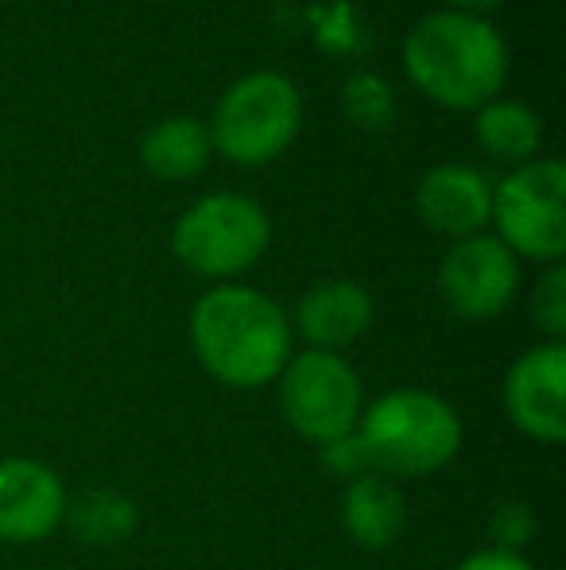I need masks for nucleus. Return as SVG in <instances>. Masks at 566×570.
Wrapping results in <instances>:
<instances>
[{
	"mask_svg": "<svg viewBox=\"0 0 566 570\" xmlns=\"http://www.w3.org/2000/svg\"><path fill=\"white\" fill-rule=\"evenodd\" d=\"M190 350L218 384L252 392L284 373L291 323L272 295L249 284H218L190 307Z\"/></svg>",
	"mask_w": 566,
	"mask_h": 570,
	"instance_id": "f257e3e1",
	"label": "nucleus"
},
{
	"mask_svg": "<svg viewBox=\"0 0 566 570\" xmlns=\"http://www.w3.org/2000/svg\"><path fill=\"white\" fill-rule=\"evenodd\" d=\"M400 62L408 82L427 101L458 114H474L500 98L508 82V43L485 16L427 12L404 36Z\"/></svg>",
	"mask_w": 566,
	"mask_h": 570,
	"instance_id": "f03ea898",
	"label": "nucleus"
},
{
	"mask_svg": "<svg viewBox=\"0 0 566 570\" xmlns=\"http://www.w3.org/2000/svg\"><path fill=\"white\" fill-rule=\"evenodd\" d=\"M369 470L393 481H419L446 470L461 451V415L427 389H393L365 404L357 423Z\"/></svg>",
	"mask_w": 566,
	"mask_h": 570,
	"instance_id": "7ed1b4c3",
	"label": "nucleus"
},
{
	"mask_svg": "<svg viewBox=\"0 0 566 570\" xmlns=\"http://www.w3.org/2000/svg\"><path fill=\"white\" fill-rule=\"evenodd\" d=\"M302 128V94L280 70H249L218 98L206 132L218 156L237 167L280 159Z\"/></svg>",
	"mask_w": 566,
	"mask_h": 570,
	"instance_id": "20e7f679",
	"label": "nucleus"
},
{
	"mask_svg": "<svg viewBox=\"0 0 566 570\" xmlns=\"http://www.w3.org/2000/svg\"><path fill=\"white\" fill-rule=\"evenodd\" d=\"M272 245V218L249 195L214 190L179 214L171 229V253L187 272L214 284H234Z\"/></svg>",
	"mask_w": 566,
	"mask_h": 570,
	"instance_id": "39448f33",
	"label": "nucleus"
},
{
	"mask_svg": "<svg viewBox=\"0 0 566 570\" xmlns=\"http://www.w3.org/2000/svg\"><path fill=\"white\" fill-rule=\"evenodd\" d=\"M493 237L536 264H563L566 256V167L563 159H532L493 183Z\"/></svg>",
	"mask_w": 566,
	"mask_h": 570,
	"instance_id": "423d86ee",
	"label": "nucleus"
},
{
	"mask_svg": "<svg viewBox=\"0 0 566 570\" xmlns=\"http://www.w3.org/2000/svg\"><path fill=\"white\" fill-rule=\"evenodd\" d=\"M284 423L315 446H330L354 435L365 412V389L357 368L341 353L302 350L291 353L276 376Z\"/></svg>",
	"mask_w": 566,
	"mask_h": 570,
	"instance_id": "0eeeda50",
	"label": "nucleus"
},
{
	"mask_svg": "<svg viewBox=\"0 0 566 570\" xmlns=\"http://www.w3.org/2000/svg\"><path fill=\"white\" fill-rule=\"evenodd\" d=\"M520 292V261L493 233L450 240L438 261V295L466 323L505 315Z\"/></svg>",
	"mask_w": 566,
	"mask_h": 570,
	"instance_id": "6e6552de",
	"label": "nucleus"
},
{
	"mask_svg": "<svg viewBox=\"0 0 566 570\" xmlns=\"http://www.w3.org/2000/svg\"><path fill=\"white\" fill-rule=\"evenodd\" d=\"M500 400L520 435L559 446L566 439V345L544 342L520 353L505 373Z\"/></svg>",
	"mask_w": 566,
	"mask_h": 570,
	"instance_id": "1a4fd4ad",
	"label": "nucleus"
},
{
	"mask_svg": "<svg viewBox=\"0 0 566 570\" xmlns=\"http://www.w3.org/2000/svg\"><path fill=\"white\" fill-rule=\"evenodd\" d=\"M67 485L47 462L0 458V540L28 548L54 535L67 517Z\"/></svg>",
	"mask_w": 566,
	"mask_h": 570,
	"instance_id": "9d476101",
	"label": "nucleus"
},
{
	"mask_svg": "<svg viewBox=\"0 0 566 570\" xmlns=\"http://www.w3.org/2000/svg\"><path fill=\"white\" fill-rule=\"evenodd\" d=\"M493 183L481 167L435 164L416 183V214L438 237H474L489 226Z\"/></svg>",
	"mask_w": 566,
	"mask_h": 570,
	"instance_id": "9b49d317",
	"label": "nucleus"
},
{
	"mask_svg": "<svg viewBox=\"0 0 566 570\" xmlns=\"http://www.w3.org/2000/svg\"><path fill=\"white\" fill-rule=\"evenodd\" d=\"M373 295L357 279H318L295 303V331L310 350L341 353L373 326Z\"/></svg>",
	"mask_w": 566,
	"mask_h": 570,
	"instance_id": "f8f14e48",
	"label": "nucleus"
},
{
	"mask_svg": "<svg viewBox=\"0 0 566 570\" xmlns=\"http://www.w3.org/2000/svg\"><path fill=\"white\" fill-rule=\"evenodd\" d=\"M341 528L365 551H388L408 528V501L400 481L369 470L341 489Z\"/></svg>",
	"mask_w": 566,
	"mask_h": 570,
	"instance_id": "ddd939ff",
	"label": "nucleus"
},
{
	"mask_svg": "<svg viewBox=\"0 0 566 570\" xmlns=\"http://www.w3.org/2000/svg\"><path fill=\"white\" fill-rule=\"evenodd\" d=\"M214 156L206 120H195L187 114L163 117L143 132L140 140V164L151 179L159 183H187L206 171Z\"/></svg>",
	"mask_w": 566,
	"mask_h": 570,
	"instance_id": "4468645a",
	"label": "nucleus"
},
{
	"mask_svg": "<svg viewBox=\"0 0 566 570\" xmlns=\"http://www.w3.org/2000/svg\"><path fill=\"white\" fill-rule=\"evenodd\" d=\"M474 136L485 148V156L500 164L524 167L539 159L544 148V120L528 101L516 98H493L481 109H474Z\"/></svg>",
	"mask_w": 566,
	"mask_h": 570,
	"instance_id": "2eb2a0df",
	"label": "nucleus"
},
{
	"mask_svg": "<svg viewBox=\"0 0 566 570\" xmlns=\"http://www.w3.org/2000/svg\"><path fill=\"white\" fill-rule=\"evenodd\" d=\"M62 524H70V532L90 548H117L125 543L140 524L137 501L121 489H82L78 497L67 501V517Z\"/></svg>",
	"mask_w": 566,
	"mask_h": 570,
	"instance_id": "dca6fc26",
	"label": "nucleus"
},
{
	"mask_svg": "<svg viewBox=\"0 0 566 570\" xmlns=\"http://www.w3.org/2000/svg\"><path fill=\"white\" fill-rule=\"evenodd\" d=\"M341 109L354 125L377 132V128H388L396 120V94L380 75L361 70V75H349L346 86H341Z\"/></svg>",
	"mask_w": 566,
	"mask_h": 570,
	"instance_id": "f3484780",
	"label": "nucleus"
},
{
	"mask_svg": "<svg viewBox=\"0 0 566 570\" xmlns=\"http://www.w3.org/2000/svg\"><path fill=\"white\" fill-rule=\"evenodd\" d=\"M532 318L547 334V342L566 338V268L563 264H547L539 276L536 292H532Z\"/></svg>",
	"mask_w": 566,
	"mask_h": 570,
	"instance_id": "a211bd4d",
	"label": "nucleus"
},
{
	"mask_svg": "<svg viewBox=\"0 0 566 570\" xmlns=\"http://www.w3.org/2000/svg\"><path fill=\"white\" fill-rule=\"evenodd\" d=\"M532 528H536V520H532V512L524 509L520 501H508L500 504L497 512H493V548H505V551H520V543L532 535Z\"/></svg>",
	"mask_w": 566,
	"mask_h": 570,
	"instance_id": "6ab92c4d",
	"label": "nucleus"
},
{
	"mask_svg": "<svg viewBox=\"0 0 566 570\" xmlns=\"http://www.w3.org/2000/svg\"><path fill=\"white\" fill-rule=\"evenodd\" d=\"M318 451H322V462H326V470H330L334 478L354 481V478H361V473H369V458H365L357 435H346V439H338V443H330V446H318Z\"/></svg>",
	"mask_w": 566,
	"mask_h": 570,
	"instance_id": "aec40b11",
	"label": "nucleus"
},
{
	"mask_svg": "<svg viewBox=\"0 0 566 570\" xmlns=\"http://www.w3.org/2000/svg\"><path fill=\"white\" fill-rule=\"evenodd\" d=\"M454 570H536L520 551H505V548H485L466 556Z\"/></svg>",
	"mask_w": 566,
	"mask_h": 570,
	"instance_id": "412c9836",
	"label": "nucleus"
},
{
	"mask_svg": "<svg viewBox=\"0 0 566 570\" xmlns=\"http://www.w3.org/2000/svg\"><path fill=\"white\" fill-rule=\"evenodd\" d=\"M505 0H450L454 12H469V16H481L489 12V8H500Z\"/></svg>",
	"mask_w": 566,
	"mask_h": 570,
	"instance_id": "4be33fe9",
	"label": "nucleus"
}]
</instances>
